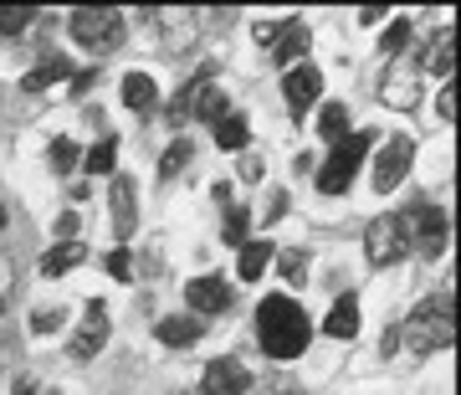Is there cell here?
I'll list each match as a JSON object with an SVG mask.
<instances>
[{
    "mask_svg": "<svg viewBox=\"0 0 461 395\" xmlns=\"http://www.w3.org/2000/svg\"><path fill=\"white\" fill-rule=\"evenodd\" d=\"M200 339V318H165L159 324V344L169 349H190Z\"/></svg>",
    "mask_w": 461,
    "mask_h": 395,
    "instance_id": "obj_19",
    "label": "cell"
},
{
    "mask_svg": "<svg viewBox=\"0 0 461 395\" xmlns=\"http://www.w3.org/2000/svg\"><path fill=\"white\" fill-rule=\"evenodd\" d=\"M133 226H139V190H133L129 175H118L113 180V231L133 236Z\"/></svg>",
    "mask_w": 461,
    "mask_h": 395,
    "instance_id": "obj_12",
    "label": "cell"
},
{
    "mask_svg": "<svg viewBox=\"0 0 461 395\" xmlns=\"http://www.w3.org/2000/svg\"><path fill=\"white\" fill-rule=\"evenodd\" d=\"M0 226H5V206H0Z\"/></svg>",
    "mask_w": 461,
    "mask_h": 395,
    "instance_id": "obj_38",
    "label": "cell"
},
{
    "mask_svg": "<svg viewBox=\"0 0 461 395\" xmlns=\"http://www.w3.org/2000/svg\"><path fill=\"white\" fill-rule=\"evenodd\" d=\"M67 32H72V41H77V47L103 51V47H113L118 36H123V11H108V5H87V11H72Z\"/></svg>",
    "mask_w": 461,
    "mask_h": 395,
    "instance_id": "obj_4",
    "label": "cell"
},
{
    "mask_svg": "<svg viewBox=\"0 0 461 395\" xmlns=\"http://www.w3.org/2000/svg\"><path fill=\"white\" fill-rule=\"evenodd\" d=\"M129 272H133V257H129V247H113V252H108V278H118V282H123Z\"/></svg>",
    "mask_w": 461,
    "mask_h": 395,
    "instance_id": "obj_31",
    "label": "cell"
},
{
    "mask_svg": "<svg viewBox=\"0 0 461 395\" xmlns=\"http://www.w3.org/2000/svg\"><path fill=\"white\" fill-rule=\"evenodd\" d=\"M451 114H456V83L441 87V118H451Z\"/></svg>",
    "mask_w": 461,
    "mask_h": 395,
    "instance_id": "obj_35",
    "label": "cell"
},
{
    "mask_svg": "<svg viewBox=\"0 0 461 395\" xmlns=\"http://www.w3.org/2000/svg\"><path fill=\"white\" fill-rule=\"evenodd\" d=\"M405 339H411V349H441L456 339V318H451V298H430V303H420L415 308V318L405 324Z\"/></svg>",
    "mask_w": 461,
    "mask_h": 395,
    "instance_id": "obj_3",
    "label": "cell"
},
{
    "mask_svg": "<svg viewBox=\"0 0 461 395\" xmlns=\"http://www.w3.org/2000/svg\"><path fill=\"white\" fill-rule=\"evenodd\" d=\"M185 165H190V144H185V139H180V144L169 149L165 160H159V175H165V180H169V175H180Z\"/></svg>",
    "mask_w": 461,
    "mask_h": 395,
    "instance_id": "obj_29",
    "label": "cell"
},
{
    "mask_svg": "<svg viewBox=\"0 0 461 395\" xmlns=\"http://www.w3.org/2000/svg\"><path fill=\"white\" fill-rule=\"evenodd\" d=\"M51 165L67 175V170L77 165V144H72V139H51Z\"/></svg>",
    "mask_w": 461,
    "mask_h": 395,
    "instance_id": "obj_30",
    "label": "cell"
},
{
    "mask_svg": "<svg viewBox=\"0 0 461 395\" xmlns=\"http://www.w3.org/2000/svg\"><path fill=\"white\" fill-rule=\"evenodd\" d=\"M308 334H313V324L293 298H267L257 308V339L272 360H297L308 349Z\"/></svg>",
    "mask_w": 461,
    "mask_h": 395,
    "instance_id": "obj_1",
    "label": "cell"
},
{
    "mask_svg": "<svg viewBox=\"0 0 461 395\" xmlns=\"http://www.w3.org/2000/svg\"><path fill=\"white\" fill-rule=\"evenodd\" d=\"M369 144H375V133H348L344 144H333L329 160L318 165V190H323V196H344L348 185H354V175H359Z\"/></svg>",
    "mask_w": 461,
    "mask_h": 395,
    "instance_id": "obj_2",
    "label": "cell"
},
{
    "mask_svg": "<svg viewBox=\"0 0 461 395\" xmlns=\"http://www.w3.org/2000/svg\"><path fill=\"white\" fill-rule=\"evenodd\" d=\"M405 226V247H415V257H441L446 252V211L441 206H415V211L400 216Z\"/></svg>",
    "mask_w": 461,
    "mask_h": 395,
    "instance_id": "obj_5",
    "label": "cell"
},
{
    "mask_svg": "<svg viewBox=\"0 0 461 395\" xmlns=\"http://www.w3.org/2000/svg\"><path fill=\"white\" fill-rule=\"evenodd\" d=\"M11 395H36V385H32V380H21V385H16Z\"/></svg>",
    "mask_w": 461,
    "mask_h": 395,
    "instance_id": "obj_37",
    "label": "cell"
},
{
    "mask_svg": "<svg viewBox=\"0 0 461 395\" xmlns=\"http://www.w3.org/2000/svg\"><path fill=\"white\" fill-rule=\"evenodd\" d=\"M456 32H451V26H441V32L430 36V51H426V67L430 72H436V78H446V72H451V57H456Z\"/></svg>",
    "mask_w": 461,
    "mask_h": 395,
    "instance_id": "obj_17",
    "label": "cell"
},
{
    "mask_svg": "<svg viewBox=\"0 0 461 395\" xmlns=\"http://www.w3.org/2000/svg\"><path fill=\"white\" fill-rule=\"evenodd\" d=\"M113 160H118V144L103 139V144L87 149V175H113Z\"/></svg>",
    "mask_w": 461,
    "mask_h": 395,
    "instance_id": "obj_26",
    "label": "cell"
},
{
    "mask_svg": "<svg viewBox=\"0 0 461 395\" xmlns=\"http://www.w3.org/2000/svg\"><path fill=\"white\" fill-rule=\"evenodd\" d=\"M93 78H98L93 67H87V72H77V78H72V93H87V87H93Z\"/></svg>",
    "mask_w": 461,
    "mask_h": 395,
    "instance_id": "obj_36",
    "label": "cell"
},
{
    "mask_svg": "<svg viewBox=\"0 0 461 395\" xmlns=\"http://www.w3.org/2000/svg\"><path fill=\"white\" fill-rule=\"evenodd\" d=\"M272 257H277V252H272V242H247V247H241V262H236V272H241L247 282H257V278L267 272V262H272Z\"/></svg>",
    "mask_w": 461,
    "mask_h": 395,
    "instance_id": "obj_21",
    "label": "cell"
},
{
    "mask_svg": "<svg viewBox=\"0 0 461 395\" xmlns=\"http://www.w3.org/2000/svg\"><path fill=\"white\" fill-rule=\"evenodd\" d=\"M32 21H36V11H32V5H16V11H0V32H5V36H11V32H26Z\"/></svg>",
    "mask_w": 461,
    "mask_h": 395,
    "instance_id": "obj_28",
    "label": "cell"
},
{
    "mask_svg": "<svg viewBox=\"0 0 461 395\" xmlns=\"http://www.w3.org/2000/svg\"><path fill=\"white\" fill-rule=\"evenodd\" d=\"M323 329H329V339H354V334H359V298H354V293L333 298V308H329V318H323Z\"/></svg>",
    "mask_w": 461,
    "mask_h": 395,
    "instance_id": "obj_13",
    "label": "cell"
},
{
    "mask_svg": "<svg viewBox=\"0 0 461 395\" xmlns=\"http://www.w3.org/2000/svg\"><path fill=\"white\" fill-rule=\"evenodd\" d=\"M103 344H108V308L93 298V303H87L83 329H77V339H72V354H77V360H93Z\"/></svg>",
    "mask_w": 461,
    "mask_h": 395,
    "instance_id": "obj_10",
    "label": "cell"
},
{
    "mask_svg": "<svg viewBox=\"0 0 461 395\" xmlns=\"http://www.w3.org/2000/svg\"><path fill=\"white\" fill-rule=\"evenodd\" d=\"M57 78H72V62H67V57H47L36 72H26V93H41V87L57 83Z\"/></svg>",
    "mask_w": 461,
    "mask_h": 395,
    "instance_id": "obj_22",
    "label": "cell"
},
{
    "mask_svg": "<svg viewBox=\"0 0 461 395\" xmlns=\"http://www.w3.org/2000/svg\"><path fill=\"white\" fill-rule=\"evenodd\" d=\"M195 108H200V118H215V124H221V118H226V93H221V87L195 93Z\"/></svg>",
    "mask_w": 461,
    "mask_h": 395,
    "instance_id": "obj_27",
    "label": "cell"
},
{
    "mask_svg": "<svg viewBox=\"0 0 461 395\" xmlns=\"http://www.w3.org/2000/svg\"><path fill=\"white\" fill-rule=\"evenodd\" d=\"M364 252H369V267H390V262H400V257H411L400 216H375L369 231H364Z\"/></svg>",
    "mask_w": 461,
    "mask_h": 395,
    "instance_id": "obj_6",
    "label": "cell"
},
{
    "mask_svg": "<svg viewBox=\"0 0 461 395\" xmlns=\"http://www.w3.org/2000/svg\"><path fill=\"white\" fill-rule=\"evenodd\" d=\"M411 160H415V139H411V133H395L390 144L379 149V154H375V175H369L379 196H390V190H395V185L405 180Z\"/></svg>",
    "mask_w": 461,
    "mask_h": 395,
    "instance_id": "obj_7",
    "label": "cell"
},
{
    "mask_svg": "<svg viewBox=\"0 0 461 395\" xmlns=\"http://www.w3.org/2000/svg\"><path fill=\"white\" fill-rule=\"evenodd\" d=\"M247 385H251V375L236 360H211L205 375H200V390L205 395H247Z\"/></svg>",
    "mask_w": 461,
    "mask_h": 395,
    "instance_id": "obj_9",
    "label": "cell"
},
{
    "mask_svg": "<svg viewBox=\"0 0 461 395\" xmlns=\"http://www.w3.org/2000/svg\"><path fill=\"white\" fill-rule=\"evenodd\" d=\"M77 226H83V216H77V211L57 216V236H62V242H77Z\"/></svg>",
    "mask_w": 461,
    "mask_h": 395,
    "instance_id": "obj_34",
    "label": "cell"
},
{
    "mask_svg": "<svg viewBox=\"0 0 461 395\" xmlns=\"http://www.w3.org/2000/svg\"><path fill=\"white\" fill-rule=\"evenodd\" d=\"M185 298H190L195 313H226L230 308V288L221 278H195L190 288H185Z\"/></svg>",
    "mask_w": 461,
    "mask_h": 395,
    "instance_id": "obj_11",
    "label": "cell"
},
{
    "mask_svg": "<svg viewBox=\"0 0 461 395\" xmlns=\"http://www.w3.org/2000/svg\"><path fill=\"white\" fill-rule=\"evenodd\" d=\"M415 98H420V87H415V72L395 67V72L384 78V103H390V108H415Z\"/></svg>",
    "mask_w": 461,
    "mask_h": 395,
    "instance_id": "obj_16",
    "label": "cell"
},
{
    "mask_svg": "<svg viewBox=\"0 0 461 395\" xmlns=\"http://www.w3.org/2000/svg\"><path fill=\"white\" fill-rule=\"evenodd\" d=\"M247 139L251 133H247V124H241L236 114H226L221 124H215V144L221 149H247Z\"/></svg>",
    "mask_w": 461,
    "mask_h": 395,
    "instance_id": "obj_23",
    "label": "cell"
},
{
    "mask_svg": "<svg viewBox=\"0 0 461 395\" xmlns=\"http://www.w3.org/2000/svg\"><path fill=\"white\" fill-rule=\"evenodd\" d=\"M318 133H323V144H344L348 139V108L344 103H329V108H323V114H318Z\"/></svg>",
    "mask_w": 461,
    "mask_h": 395,
    "instance_id": "obj_20",
    "label": "cell"
},
{
    "mask_svg": "<svg viewBox=\"0 0 461 395\" xmlns=\"http://www.w3.org/2000/svg\"><path fill=\"white\" fill-rule=\"evenodd\" d=\"M62 329V308H36L32 313V334H51Z\"/></svg>",
    "mask_w": 461,
    "mask_h": 395,
    "instance_id": "obj_32",
    "label": "cell"
},
{
    "mask_svg": "<svg viewBox=\"0 0 461 395\" xmlns=\"http://www.w3.org/2000/svg\"><path fill=\"white\" fill-rule=\"evenodd\" d=\"M154 98H159V87H154L149 72H129V78H123V103H129V108L144 114V108H154Z\"/></svg>",
    "mask_w": 461,
    "mask_h": 395,
    "instance_id": "obj_18",
    "label": "cell"
},
{
    "mask_svg": "<svg viewBox=\"0 0 461 395\" xmlns=\"http://www.w3.org/2000/svg\"><path fill=\"white\" fill-rule=\"evenodd\" d=\"M308 51V26L303 21H282V32H277V51H272V62L277 67H293L297 57Z\"/></svg>",
    "mask_w": 461,
    "mask_h": 395,
    "instance_id": "obj_14",
    "label": "cell"
},
{
    "mask_svg": "<svg viewBox=\"0 0 461 395\" xmlns=\"http://www.w3.org/2000/svg\"><path fill=\"white\" fill-rule=\"evenodd\" d=\"M318 87H323V78H318V67H287V78H282V103H287V114L303 118L308 108L318 103Z\"/></svg>",
    "mask_w": 461,
    "mask_h": 395,
    "instance_id": "obj_8",
    "label": "cell"
},
{
    "mask_svg": "<svg viewBox=\"0 0 461 395\" xmlns=\"http://www.w3.org/2000/svg\"><path fill=\"white\" fill-rule=\"evenodd\" d=\"M411 36H415V26H411L405 16H400V21H390V26H384V36H379V47L390 51V57H400V51L411 47Z\"/></svg>",
    "mask_w": 461,
    "mask_h": 395,
    "instance_id": "obj_25",
    "label": "cell"
},
{
    "mask_svg": "<svg viewBox=\"0 0 461 395\" xmlns=\"http://www.w3.org/2000/svg\"><path fill=\"white\" fill-rule=\"evenodd\" d=\"M226 242H247V211H226Z\"/></svg>",
    "mask_w": 461,
    "mask_h": 395,
    "instance_id": "obj_33",
    "label": "cell"
},
{
    "mask_svg": "<svg viewBox=\"0 0 461 395\" xmlns=\"http://www.w3.org/2000/svg\"><path fill=\"white\" fill-rule=\"evenodd\" d=\"M87 257V247L83 242H57V247L41 257V278H62V272H72V267Z\"/></svg>",
    "mask_w": 461,
    "mask_h": 395,
    "instance_id": "obj_15",
    "label": "cell"
},
{
    "mask_svg": "<svg viewBox=\"0 0 461 395\" xmlns=\"http://www.w3.org/2000/svg\"><path fill=\"white\" fill-rule=\"evenodd\" d=\"M277 272L293 282V288H303V282H308V252H303V247L282 252V257H277Z\"/></svg>",
    "mask_w": 461,
    "mask_h": 395,
    "instance_id": "obj_24",
    "label": "cell"
}]
</instances>
